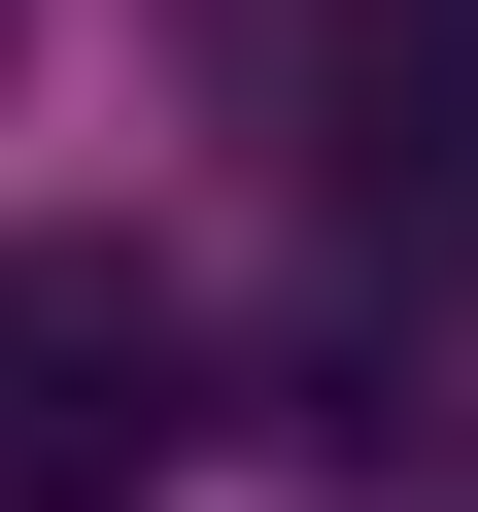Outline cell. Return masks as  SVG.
<instances>
[{
  "label": "cell",
  "instance_id": "1",
  "mask_svg": "<svg viewBox=\"0 0 478 512\" xmlns=\"http://www.w3.org/2000/svg\"><path fill=\"white\" fill-rule=\"evenodd\" d=\"M171 444H205V308L137 274V239H0V478L103 512V478H171Z\"/></svg>",
  "mask_w": 478,
  "mask_h": 512
},
{
  "label": "cell",
  "instance_id": "2",
  "mask_svg": "<svg viewBox=\"0 0 478 512\" xmlns=\"http://www.w3.org/2000/svg\"><path fill=\"white\" fill-rule=\"evenodd\" d=\"M308 103H342V239L444 308V274H478V0H342Z\"/></svg>",
  "mask_w": 478,
  "mask_h": 512
}]
</instances>
